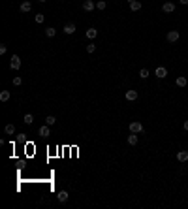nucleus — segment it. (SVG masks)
<instances>
[{"instance_id":"obj_14","label":"nucleus","mask_w":188,"mask_h":209,"mask_svg":"<svg viewBox=\"0 0 188 209\" xmlns=\"http://www.w3.org/2000/svg\"><path fill=\"white\" fill-rule=\"evenodd\" d=\"M175 83H177V87H186V83H188V81H186V77H184V75H179Z\"/></svg>"},{"instance_id":"obj_9","label":"nucleus","mask_w":188,"mask_h":209,"mask_svg":"<svg viewBox=\"0 0 188 209\" xmlns=\"http://www.w3.org/2000/svg\"><path fill=\"white\" fill-rule=\"evenodd\" d=\"M162 9H164L166 13H171L175 9V4L173 2H164V6H162Z\"/></svg>"},{"instance_id":"obj_17","label":"nucleus","mask_w":188,"mask_h":209,"mask_svg":"<svg viewBox=\"0 0 188 209\" xmlns=\"http://www.w3.org/2000/svg\"><path fill=\"white\" fill-rule=\"evenodd\" d=\"M4 132H6L8 136H13V134H15V126H13V124H6V128H4Z\"/></svg>"},{"instance_id":"obj_6","label":"nucleus","mask_w":188,"mask_h":209,"mask_svg":"<svg viewBox=\"0 0 188 209\" xmlns=\"http://www.w3.org/2000/svg\"><path fill=\"white\" fill-rule=\"evenodd\" d=\"M40 136L42 137H49L51 136V130H49V124H43V126H40Z\"/></svg>"},{"instance_id":"obj_16","label":"nucleus","mask_w":188,"mask_h":209,"mask_svg":"<svg viewBox=\"0 0 188 209\" xmlns=\"http://www.w3.org/2000/svg\"><path fill=\"white\" fill-rule=\"evenodd\" d=\"M9 90H2V93H0V102H8L9 100Z\"/></svg>"},{"instance_id":"obj_18","label":"nucleus","mask_w":188,"mask_h":209,"mask_svg":"<svg viewBox=\"0 0 188 209\" xmlns=\"http://www.w3.org/2000/svg\"><path fill=\"white\" fill-rule=\"evenodd\" d=\"M55 34H57V30H55L53 27H47V28H45V36H47V38H53Z\"/></svg>"},{"instance_id":"obj_7","label":"nucleus","mask_w":188,"mask_h":209,"mask_svg":"<svg viewBox=\"0 0 188 209\" xmlns=\"http://www.w3.org/2000/svg\"><path fill=\"white\" fill-rule=\"evenodd\" d=\"M156 77H160V79L167 77V70L164 68V66H158V68H156Z\"/></svg>"},{"instance_id":"obj_8","label":"nucleus","mask_w":188,"mask_h":209,"mask_svg":"<svg viewBox=\"0 0 188 209\" xmlns=\"http://www.w3.org/2000/svg\"><path fill=\"white\" fill-rule=\"evenodd\" d=\"M19 9H21V12H23V13H28V12H30V9H32V4H30V2H28V0H24V2L21 4V6H19Z\"/></svg>"},{"instance_id":"obj_20","label":"nucleus","mask_w":188,"mask_h":209,"mask_svg":"<svg viewBox=\"0 0 188 209\" xmlns=\"http://www.w3.org/2000/svg\"><path fill=\"white\" fill-rule=\"evenodd\" d=\"M55 123H57V119H55V117H53V115H47V117H45V124H49V126H53Z\"/></svg>"},{"instance_id":"obj_21","label":"nucleus","mask_w":188,"mask_h":209,"mask_svg":"<svg viewBox=\"0 0 188 209\" xmlns=\"http://www.w3.org/2000/svg\"><path fill=\"white\" fill-rule=\"evenodd\" d=\"M149 75H151V74H149V70H147V68L139 70V77H141V79H147V77H149Z\"/></svg>"},{"instance_id":"obj_30","label":"nucleus","mask_w":188,"mask_h":209,"mask_svg":"<svg viewBox=\"0 0 188 209\" xmlns=\"http://www.w3.org/2000/svg\"><path fill=\"white\" fill-rule=\"evenodd\" d=\"M40 2H45V0H40Z\"/></svg>"},{"instance_id":"obj_1","label":"nucleus","mask_w":188,"mask_h":209,"mask_svg":"<svg viewBox=\"0 0 188 209\" xmlns=\"http://www.w3.org/2000/svg\"><path fill=\"white\" fill-rule=\"evenodd\" d=\"M128 128H130V132H134V134H141V132H143V124H141L139 121H132L128 124Z\"/></svg>"},{"instance_id":"obj_12","label":"nucleus","mask_w":188,"mask_h":209,"mask_svg":"<svg viewBox=\"0 0 188 209\" xmlns=\"http://www.w3.org/2000/svg\"><path fill=\"white\" fill-rule=\"evenodd\" d=\"M62 30H64V34H73V32H75V25H73V23H72V25H64Z\"/></svg>"},{"instance_id":"obj_22","label":"nucleus","mask_w":188,"mask_h":209,"mask_svg":"<svg viewBox=\"0 0 188 209\" xmlns=\"http://www.w3.org/2000/svg\"><path fill=\"white\" fill-rule=\"evenodd\" d=\"M96 8H98L100 12H102V9H105V8H107V4H105L104 0H98V2H96Z\"/></svg>"},{"instance_id":"obj_24","label":"nucleus","mask_w":188,"mask_h":209,"mask_svg":"<svg viewBox=\"0 0 188 209\" xmlns=\"http://www.w3.org/2000/svg\"><path fill=\"white\" fill-rule=\"evenodd\" d=\"M96 51V43H89L87 45V53H94Z\"/></svg>"},{"instance_id":"obj_5","label":"nucleus","mask_w":188,"mask_h":209,"mask_svg":"<svg viewBox=\"0 0 188 209\" xmlns=\"http://www.w3.org/2000/svg\"><path fill=\"white\" fill-rule=\"evenodd\" d=\"M94 8H96L94 0H85V2H83V9H85V12H92Z\"/></svg>"},{"instance_id":"obj_10","label":"nucleus","mask_w":188,"mask_h":209,"mask_svg":"<svg viewBox=\"0 0 188 209\" xmlns=\"http://www.w3.org/2000/svg\"><path fill=\"white\" fill-rule=\"evenodd\" d=\"M126 100H130V102L138 100V90H126Z\"/></svg>"},{"instance_id":"obj_4","label":"nucleus","mask_w":188,"mask_h":209,"mask_svg":"<svg viewBox=\"0 0 188 209\" xmlns=\"http://www.w3.org/2000/svg\"><path fill=\"white\" fill-rule=\"evenodd\" d=\"M128 6H130L132 12H139V9H141V2H139V0H128Z\"/></svg>"},{"instance_id":"obj_13","label":"nucleus","mask_w":188,"mask_h":209,"mask_svg":"<svg viewBox=\"0 0 188 209\" xmlns=\"http://www.w3.org/2000/svg\"><path fill=\"white\" fill-rule=\"evenodd\" d=\"M96 36H98V30H96V28H89L87 30V38L89 40H94Z\"/></svg>"},{"instance_id":"obj_26","label":"nucleus","mask_w":188,"mask_h":209,"mask_svg":"<svg viewBox=\"0 0 188 209\" xmlns=\"http://www.w3.org/2000/svg\"><path fill=\"white\" fill-rule=\"evenodd\" d=\"M21 83H23V79L19 77V75H17V77H13V85H15V87H19Z\"/></svg>"},{"instance_id":"obj_3","label":"nucleus","mask_w":188,"mask_h":209,"mask_svg":"<svg viewBox=\"0 0 188 209\" xmlns=\"http://www.w3.org/2000/svg\"><path fill=\"white\" fill-rule=\"evenodd\" d=\"M166 38H167V42H169V43H173V42H177V40L181 38V34H179V30H169Z\"/></svg>"},{"instance_id":"obj_27","label":"nucleus","mask_w":188,"mask_h":209,"mask_svg":"<svg viewBox=\"0 0 188 209\" xmlns=\"http://www.w3.org/2000/svg\"><path fill=\"white\" fill-rule=\"evenodd\" d=\"M6 51H8V47H6V45L2 43V45H0V55H4V53H6Z\"/></svg>"},{"instance_id":"obj_25","label":"nucleus","mask_w":188,"mask_h":209,"mask_svg":"<svg viewBox=\"0 0 188 209\" xmlns=\"http://www.w3.org/2000/svg\"><path fill=\"white\" fill-rule=\"evenodd\" d=\"M43 21H45V15H42V13H38V15H36V23H40V25H42Z\"/></svg>"},{"instance_id":"obj_15","label":"nucleus","mask_w":188,"mask_h":209,"mask_svg":"<svg viewBox=\"0 0 188 209\" xmlns=\"http://www.w3.org/2000/svg\"><path fill=\"white\" fill-rule=\"evenodd\" d=\"M57 198H58V202H66V200H68V192H66V190H60L58 192V194H57Z\"/></svg>"},{"instance_id":"obj_23","label":"nucleus","mask_w":188,"mask_h":209,"mask_svg":"<svg viewBox=\"0 0 188 209\" xmlns=\"http://www.w3.org/2000/svg\"><path fill=\"white\" fill-rule=\"evenodd\" d=\"M24 123H27V124H32V123H34L32 113H27V115H24Z\"/></svg>"},{"instance_id":"obj_11","label":"nucleus","mask_w":188,"mask_h":209,"mask_svg":"<svg viewBox=\"0 0 188 209\" xmlns=\"http://www.w3.org/2000/svg\"><path fill=\"white\" fill-rule=\"evenodd\" d=\"M177 160H179V162H186L188 160V151H179V153H177Z\"/></svg>"},{"instance_id":"obj_2","label":"nucleus","mask_w":188,"mask_h":209,"mask_svg":"<svg viewBox=\"0 0 188 209\" xmlns=\"http://www.w3.org/2000/svg\"><path fill=\"white\" fill-rule=\"evenodd\" d=\"M9 68H12V70H19V68H21V59H19V55H12Z\"/></svg>"},{"instance_id":"obj_19","label":"nucleus","mask_w":188,"mask_h":209,"mask_svg":"<svg viewBox=\"0 0 188 209\" xmlns=\"http://www.w3.org/2000/svg\"><path fill=\"white\" fill-rule=\"evenodd\" d=\"M128 143H130V145H135V143H138V136H135L134 132H130V136H128Z\"/></svg>"},{"instance_id":"obj_29","label":"nucleus","mask_w":188,"mask_h":209,"mask_svg":"<svg viewBox=\"0 0 188 209\" xmlns=\"http://www.w3.org/2000/svg\"><path fill=\"white\" fill-rule=\"evenodd\" d=\"M182 128H184V130H188V121H184V124H182Z\"/></svg>"},{"instance_id":"obj_28","label":"nucleus","mask_w":188,"mask_h":209,"mask_svg":"<svg viewBox=\"0 0 188 209\" xmlns=\"http://www.w3.org/2000/svg\"><path fill=\"white\" fill-rule=\"evenodd\" d=\"M179 2L182 4V6H188V0H179Z\"/></svg>"}]
</instances>
